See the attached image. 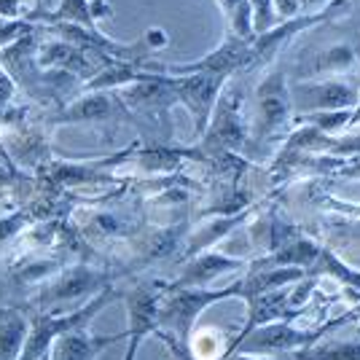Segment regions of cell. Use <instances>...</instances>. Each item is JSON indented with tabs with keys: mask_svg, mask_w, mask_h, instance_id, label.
Segmentation results:
<instances>
[{
	"mask_svg": "<svg viewBox=\"0 0 360 360\" xmlns=\"http://www.w3.org/2000/svg\"><path fill=\"white\" fill-rule=\"evenodd\" d=\"M242 285L240 280L226 288H167L162 307H159V336L165 339L169 349L183 360H194L191 355V339L194 326L205 309L226 299H240Z\"/></svg>",
	"mask_w": 360,
	"mask_h": 360,
	"instance_id": "6da1fadb",
	"label": "cell"
},
{
	"mask_svg": "<svg viewBox=\"0 0 360 360\" xmlns=\"http://www.w3.org/2000/svg\"><path fill=\"white\" fill-rule=\"evenodd\" d=\"M271 70L253 91V127L245 159L261 162L271 143L285 137L288 124L293 121V100H290V84H288V68L280 62L269 65Z\"/></svg>",
	"mask_w": 360,
	"mask_h": 360,
	"instance_id": "7a4b0ae2",
	"label": "cell"
},
{
	"mask_svg": "<svg viewBox=\"0 0 360 360\" xmlns=\"http://www.w3.org/2000/svg\"><path fill=\"white\" fill-rule=\"evenodd\" d=\"M242 103H245V94L240 86V75L231 78L224 86L215 110H212V119L205 129V135L199 137V146L202 156H218V153H240L245 156L248 150V140H250V129L245 124L242 116Z\"/></svg>",
	"mask_w": 360,
	"mask_h": 360,
	"instance_id": "3957f363",
	"label": "cell"
},
{
	"mask_svg": "<svg viewBox=\"0 0 360 360\" xmlns=\"http://www.w3.org/2000/svg\"><path fill=\"white\" fill-rule=\"evenodd\" d=\"M355 317H358V312L349 309L347 315L333 317V320H328V323H323V326H317V328H312V330L296 328V326H290V320L269 323V326H261V328L250 330L229 355H234V352H248V355H261V358L283 355V352H290V355H293V352H299L304 347L326 339V330L336 328V326H342L347 320H355Z\"/></svg>",
	"mask_w": 360,
	"mask_h": 360,
	"instance_id": "277c9868",
	"label": "cell"
},
{
	"mask_svg": "<svg viewBox=\"0 0 360 360\" xmlns=\"http://www.w3.org/2000/svg\"><path fill=\"white\" fill-rule=\"evenodd\" d=\"M105 285H110V271L78 264L73 269L62 271L51 285H46L38 293L35 307H38V312H49V315L73 312V307L75 309L84 307L94 293H100Z\"/></svg>",
	"mask_w": 360,
	"mask_h": 360,
	"instance_id": "5b68a950",
	"label": "cell"
},
{
	"mask_svg": "<svg viewBox=\"0 0 360 360\" xmlns=\"http://www.w3.org/2000/svg\"><path fill=\"white\" fill-rule=\"evenodd\" d=\"M290 100L296 119L309 113H330V110H349L360 105L358 81L347 78H326V81H293Z\"/></svg>",
	"mask_w": 360,
	"mask_h": 360,
	"instance_id": "8992f818",
	"label": "cell"
},
{
	"mask_svg": "<svg viewBox=\"0 0 360 360\" xmlns=\"http://www.w3.org/2000/svg\"><path fill=\"white\" fill-rule=\"evenodd\" d=\"M169 78H172V89H175L178 103L191 113V121H194V137H202L212 119L215 103H218L221 91H224V86L231 81V78L210 75V73L169 75Z\"/></svg>",
	"mask_w": 360,
	"mask_h": 360,
	"instance_id": "52a82bcc",
	"label": "cell"
},
{
	"mask_svg": "<svg viewBox=\"0 0 360 360\" xmlns=\"http://www.w3.org/2000/svg\"><path fill=\"white\" fill-rule=\"evenodd\" d=\"M167 285H135L127 293V355L124 360H135L140 345L150 333L159 330V307L165 299Z\"/></svg>",
	"mask_w": 360,
	"mask_h": 360,
	"instance_id": "ba28073f",
	"label": "cell"
},
{
	"mask_svg": "<svg viewBox=\"0 0 360 360\" xmlns=\"http://www.w3.org/2000/svg\"><path fill=\"white\" fill-rule=\"evenodd\" d=\"M360 62V41H339L317 51H301L293 60V75L312 81L317 75H347Z\"/></svg>",
	"mask_w": 360,
	"mask_h": 360,
	"instance_id": "9c48e42d",
	"label": "cell"
},
{
	"mask_svg": "<svg viewBox=\"0 0 360 360\" xmlns=\"http://www.w3.org/2000/svg\"><path fill=\"white\" fill-rule=\"evenodd\" d=\"M119 113H124V105L119 103L116 91H81L78 100L65 103L60 110L51 113V127H60V124H108Z\"/></svg>",
	"mask_w": 360,
	"mask_h": 360,
	"instance_id": "30bf717a",
	"label": "cell"
},
{
	"mask_svg": "<svg viewBox=\"0 0 360 360\" xmlns=\"http://www.w3.org/2000/svg\"><path fill=\"white\" fill-rule=\"evenodd\" d=\"M245 304H248V320H245V326H242L240 333L231 339V345L226 347L224 358L234 347L240 345L250 330L261 328V326H269V323H280V320H293V317L301 315L299 309L290 307V285L277 288V290H266V293H258V296H250V299H245Z\"/></svg>",
	"mask_w": 360,
	"mask_h": 360,
	"instance_id": "8fae6325",
	"label": "cell"
},
{
	"mask_svg": "<svg viewBox=\"0 0 360 360\" xmlns=\"http://www.w3.org/2000/svg\"><path fill=\"white\" fill-rule=\"evenodd\" d=\"M113 16V8L108 0H60V6L54 11L38 8L27 19L32 25H78L86 30H97V22Z\"/></svg>",
	"mask_w": 360,
	"mask_h": 360,
	"instance_id": "7c38bea8",
	"label": "cell"
},
{
	"mask_svg": "<svg viewBox=\"0 0 360 360\" xmlns=\"http://www.w3.org/2000/svg\"><path fill=\"white\" fill-rule=\"evenodd\" d=\"M248 269V261L242 258H231V255L215 253V250H205V253H196L194 258L183 261V269L180 274L169 283L167 288H207L212 280H218L221 274L237 269Z\"/></svg>",
	"mask_w": 360,
	"mask_h": 360,
	"instance_id": "4fadbf2b",
	"label": "cell"
},
{
	"mask_svg": "<svg viewBox=\"0 0 360 360\" xmlns=\"http://www.w3.org/2000/svg\"><path fill=\"white\" fill-rule=\"evenodd\" d=\"M119 339H127V330L119 336H100V333H91L89 326H84V328L62 333L51 347L49 360H97L103 349L116 345Z\"/></svg>",
	"mask_w": 360,
	"mask_h": 360,
	"instance_id": "5bb4252c",
	"label": "cell"
},
{
	"mask_svg": "<svg viewBox=\"0 0 360 360\" xmlns=\"http://www.w3.org/2000/svg\"><path fill=\"white\" fill-rule=\"evenodd\" d=\"M30 330V317L16 307H0V360H19Z\"/></svg>",
	"mask_w": 360,
	"mask_h": 360,
	"instance_id": "9a60e30c",
	"label": "cell"
},
{
	"mask_svg": "<svg viewBox=\"0 0 360 360\" xmlns=\"http://www.w3.org/2000/svg\"><path fill=\"white\" fill-rule=\"evenodd\" d=\"M290 360H360V339H355V342H326V339H320L315 345L293 352Z\"/></svg>",
	"mask_w": 360,
	"mask_h": 360,
	"instance_id": "2e32d148",
	"label": "cell"
},
{
	"mask_svg": "<svg viewBox=\"0 0 360 360\" xmlns=\"http://www.w3.org/2000/svg\"><path fill=\"white\" fill-rule=\"evenodd\" d=\"M218 8L224 11L229 32L226 35H234L242 41H253V16H250V3L248 0H215Z\"/></svg>",
	"mask_w": 360,
	"mask_h": 360,
	"instance_id": "e0dca14e",
	"label": "cell"
},
{
	"mask_svg": "<svg viewBox=\"0 0 360 360\" xmlns=\"http://www.w3.org/2000/svg\"><path fill=\"white\" fill-rule=\"evenodd\" d=\"M307 274H315V277H333L336 283L360 290V271H355L352 266L342 264V261L330 253V250H326V248L320 250L317 261L312 264V269L307 271Z\"/></svg>",
	"mask_w": 360,
	"mask_h": 360,
	"instance_id": "ac0fdd59",
	"label": "cell"
},
{
	"mask_svg": "<svg viewBox=\"0 0 360 360\" xmlns=\"http://www.w3.org/2000/svg\"><path fill=\"white\" fill-rule=\"evenodd\" d=\"M248 3H250V16H253L255 35L271 30L274 25H280V14H277L274 0H248Z\"/></svg>",
	"mask_w": 360,
	"mask_h": 360,
	"instance_id": "d6986e66",
	"label": "cell"
},
{
	"mask_svg": "<svg viewBox=\"0 0 360 360\" xmlns=\"http://www.w3.org/2000/svg\"><path fill=\"white\" fill-rule=\"evenodd\" d=\"M328 3L330 0H274L277 14H280V22L296 19V16H304V14H317V11L326 8Z\"/></svg>",
	"mask_w": 360,
	"mask_h": 360,
	"instance_id": "ffe728a7",
	"label": "cell"
},
{
	"mask_svg": "<svg viewBox=\"0 0 360 360\" xmlns=\"http://www.w3.org/2000/svg\"><path fill=\"white\" fill-rule=\"evenodd\" d=\"M38 25H32L30 19H0V49L16 44L19 38L30 35Z\"/></svg>",
	"mask_w": 360,
	"mask_h": 360,
	"instance_id": "44dd1931",
	"label": "cell"
},
{
	"mask_svg": "<svg viewBox=\"0 0 360 360\" xmlns=\"http://www.w3.org/2000/svg\"><path fill=\"white\" fill-rule=\"evenodd\" d=\"M16 94V81L11 78V73L0 65V113H6L11 108V100Z\"/></svg>",
	"mask_w": 360,
	"mask_h": 360,
	"instance_id": "7402d4cb",
	"label": "cell"
},
{
	"mask_svg": "<svg viewBox=\"0 0 360 360\" xmlns=\"http://www.w3.org/2000/svg\"><path fill=\"white\" fill-rule=\"evenodd\" d=\"M221 360H269V358H261V355H248V352H234V355H226Z\"/></svg>",
	"mask_w": 360,
	"mask_h": 360,
	"instance_id": "603a6c76",
	"label": "cell"
},
{
	"mask_svg": "<svg viewBox=\"0 0 360 360\" xmlns=\"http://www.w3.org/2000/svg\"><path fill=\"white\" fill-rule=\"evenodd\" d=\"M347 3L355 8V14H358V19H360V0H347ZM352 8H349V11H352Z\"/></svg>",
	"mask_w": 360,
	"mask_h": 360,
	"instance_id": "cb8c5ba5",
	"label": "cell"
},
{
	"mask_svg": "<svg viewBox=\"0 0 360 360\" xmlns=\"http://www.w3.org/2000/svg\"><path fill=\"white\" fill-rule=\"evenodd\" d=\"M32 3H35V6H38V8H44V0H32Z\"/></svg>",
	"mask_w": 360,
	"mask_h": 360,
	"instance_id": "d4e9b609",
	"label": "cell"
},
{
	"mask_svg": "<svg viewBox=\"0 0 360 360\" xmlns=\"http://www.w3.org/2000/svg\"><path fill=\"white\" fill-rule=\"evenodd\" d=\"M355 312H358V317H360V304H358V307H355Z\"/></svg>",
	"mask_w": 360,
	"mask_h": 360,
	"instance_id": "484cf974",
	"label": "cell"
},
{
	"mask_svg": "<svg viewBox=\"0 0 360 360\" xmlns=\"http://www.w3.org/2000/svg\"><path fill=\"white\" fill-rule=\"evenodd\" d=\"M358 89H360V81H358Z\"/></svg>",
	"mask_w": 360,
	"mask_h": 360,
	"instance_id": "4316f807",
	"label": "cell"
}]
</instances>
